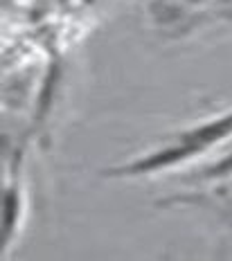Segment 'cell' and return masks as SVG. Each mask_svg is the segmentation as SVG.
<instances>
[{
    "label": "cell",
    "instance_id": "7a4b0ae2",
    "mask_svg": "<svg viewBox=\"0 0 232 261\" xmlns=\"http://www.w3.org/2000/svg\"><path fill=\"white\" fill-rule=\"evenodd\" d=\"M23 214V192L18 187V180H9L5 189V246H9L14 239V230L20 223Z\"/></svg>",
    "mask_w": 232,
    "mask_h": 261
},
{
    "label": "cell",
    "instance_id": "3957f363",
    "mask_svg": "<svg viewBox=\"0 0 232 261\" xmlns=\"http://www.w3.org/2000/svg\"><path fill=\"white\" fill-rule=\"evenodd\" d=\"M228 176H232V153L221 158V160L214 162V165L203 167L196 178L198 180H219V178H228Z\"/></svg>",
    "mask_w": 232,
    "mask_h": 261
},
{
    "label": "cell",
    "instance_id": "6da1fadb",
    "mask_svg": "<svg viewBox=\"0 0 232 261\" xmlns=\"http://www.w3.org/2000/svg\"><path fill=\"white\" fill-rule=\"evenodd\" d=\"M230 135H232V111L171 135L169 142L165 146L151 151L147 155H140L136 160L124 162V165H117V167H109V169H104V176L106 178L151 176V173L171 169V167H176V165L190 160L194 155L203 153V151H208L210 146L223 142V140L230 138Z\"/></svg>",
    "mask_w": 232,
    "mask_h": 261
}]
</instances>
